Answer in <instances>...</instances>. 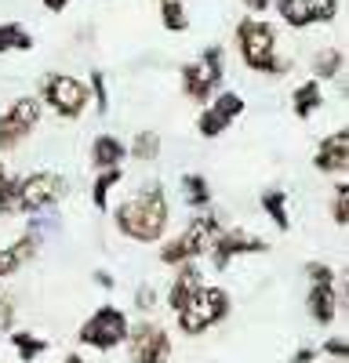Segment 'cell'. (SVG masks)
<instances>
[{
	"label": "cell",
	"mask_w": 349,
	"mask_h": 363,
	"mask_svg": "<svg viewBox=\"0 0 349 363\" xmlns=\"http://www.w3.org/2000/svg\"><path fill=\"white\" fill-rule=\"evenodd\" d=\"M174 316H179V330H182V335L196 338V335L218 327L229 316V294L222 287H215V284H200Z\"/></svg>",
	"instance_id": "cell-3"
},
{
	"label": "cell",
	"mask_w": 349,
	"mask_h": 363,
	"mask_svg": "<svg viewBox=\"0 0 349 363\" xmlns=\"http://www.w3.org/2000/svg\"><path fill=\"white\" fill-rule=\"evenodd\" d=\"M95 280H99V287H106V291L113 287V277H109V272H106V269H99V272H95Z\"/></svg>",
	"instance_id": "cell-39"
},
{
	"label": "cell",
	"mask_w": 349,
	"mask_h": 363,
	"mask_svg": "<svg viewBox=\"0 0 349 363\" xmlns=\"http://www.w3.org/2000/svg\"><path fill=\"white\" fill-rule=\"evenodd\" d=\"M320 106H324V91H320L316 80H302L295 87V95H291V109H295L299 120H309Z\"/></svg>",
	"instance_id": "cell-18"
},
{
	"label": "cell",
	"mask_w": 349,
	"mask_h": 363,
	"mask_svg": "<svg viewBox=\"0 0 349 363\" xmlns=\"http://www.w3.org/2000/svg\"><path fill=\"white\" fill-rule=\"evenodd\" d=\"M237 48H240V58L244 66L255 69V73H266V77H280L287 69V62L277 58V29L262 18H240L237 26Z\"/></svg>",
	"instance_id": "cell-2"
},
{
	"label": "cell",
	"mask_w": 349,
	"mask_h": 363,
	"mask_svg": "<svg viewBox=\"0 0 349 363\" xmlns=\"http://www.w3.org/2000/svg\"><path fill=\"white\" fill-rule=\"evenodd\" d=\"M37 247H40V236L37 233H26V236H18L15 244H11V255L18 258V265H26L29 258H37Z\"/></svg>",
	"instance_id": "cell-28"
},
{
	"label": "cell",
	"mask_w": 349,
	"mask_h": 363,
	"mask_svg": "<svg viewBox=\"0 0 349 363\" xmlns=\"http://www.w3.org/2000/svg\"><path fill=\"white\" fill-rule=\"evenodd\" d=\"M29 48H33V37H29L26 26H18V22H4V26H0V55L29 51Z\"/></svg>",
	"instance_id": "cell-23"
},
{
	"label": "cell",
	"mask_w": 349,
	"mask_h": 363,
	"mask_svg": "<svg viewBox=\"0 0 349 363\" xmlns=\"http://www.w3.org/2000/svg\"><path fill=\"white\" fill-rule=\"evenodd\" d=\"M18 211V178H8L0 186V215H15Z\"/></svg>",
	"instance_id": "cell-29"
},
{
	"label": "cell",
	"mask_w": 349,
	"mask_h": 363,
	"mask_svg": "<svg viewBox=\"0 0 349 363\" xmlns=\"http://www.w3.org/2000/svg\"><path fill=\"white\" fill-rule=\"evenodd\" d=\"M338 291H335V284H313L309 287V294H306V306H309V316H313V323H320V327H328L335 316H338Z\"/></svg>",
	"instance_id": "cell-15"
},
{
	"label": "cell",
	"mask_w": 349,
	"mask_h": 363,
	"mask_svg": "<svg viewBox=\"0 0 349 363\" xmlns=\"http://www.w3.org/2000/svg\"><path fill=\"white\" fill-rule=\"evenodd\" d=\"M121 182V167L116 171H99V178H95V186H92V203L99 207V211H106V196H109V189Z\"/></svg>",
	"instance_id": "cell-26"
},
{
	"label": "cell",
	"mask_w": 349,
	"mask_h": 363,
	"mask_svg": "<svg viewBox=\"0 0 349 363\" xmlns=\"http://www.w3.org/2000/svg\"><path fill=\"white\" fill-rule=\"evenodd\" d=\"M320 352H324V356H335L338 363H345V356H349V345H345V338H328L324 345H320Z\"/></svg>",
	"instance_id": "cell-34"
},
{
	"label": "cell",
	"mask_w": 349,
	"mask_h": 363,
	"mask_svg": "<svg viewBox=\"0 0 349 363\" xmlns=\"http://www.w3.org/2000/svg\"><path fill=\"white\" fill-rule=\"evenodd\" d=\"M313 167L320 174H342V171H349V131L345 128L331 131L328 138H320L316 153H313Z\"/></svg>",
	"instance_id": "cell-14"
},
{
	"label": "cell",
	"mask_w": 349,
	"mask_h": 363,
	"mask_svg": "<svg viewBox=\"0 0 349 363\" xmlns=\"http://www.w3.org/2000/svg\"><path fill=\"white\" fill-rule=\"evenodd\" d=\"M182 196H186L189 207L204 211V207L211 203V186H208V178H204V174H182Z\"/></svg>",
	"instance_id": "cell-22"
},
{
	"label": "cell",
	"mask_w": 349,
	"mask_h": 363,
	"mask_svg": "<svg viewBox=\"0 0 349 363\" xmlns=\"http://www.w3.org/2000/svg\"><path fill=\"white\" fill-rule=\"evenodd\" d=\"M62 363H87V359H84V356H80V352H70V356H66V359H62Z\"/></svg>",
	"instance_id": "cell-40"
},
{
	"label": "cell",
	"mask_w": 349,
	"mask_h": 363,
	"mask_svg": "<svg viewBox=\"0 0 349 363\" xmlns=\"http://www.w3.org/2000/svg\"><path fill=\"white\" fill-rule=\"evenodd\" d=\"M316 349H299V352H291V363H313Z\"/></svg>",
	"instance_id": "cell-36"
},
{
	"label": "cell",
	"mask_w": 349,
	"mask_h": 363,
	"mask_svg": "<svg viewBox=\"0 0 349 363\" xmlns=\"http://www.w3.org/2000/svg\"><path fill=\"white\" fill-rule=\"evenodd\" d=\"M277 15L291 29H309V26H328L338 15V0H273Z\"/></svg>",
	"instance_id": "cell-11"
},
{
	"label": "cell",
	"mask_w": 349,
	"mask_h": 363,
	"mask_svg": "<svg viewBox=\"0 0 349 363\" xmlns=\"http://www.w3.org/2000/svg\"><path fill=\"white\" fill-rule=\"evenodd\" d=\"M48 102L51 113H58L62 120H77L87 102H92V95H87V84H80L77 77L70 73H48L44 84H40V106Z\"/></svg>",
	"instance_id": "cell-6"
},
{
	"label": "cell",
	"mask_w": 349,
	"mask_h": 363,
	"mask_svg": "<svg viewBox=\"0 0 349 363\" xmlns=\"http://www.w3.org/2000/svg\"><path fill=\"white\" fill-rule=\"evenodd\" d=\"M11 323H15V301L8 291H0V330H11Z\"/></svg>",
	"instance_id": "cell-33"
},
{
	"label": "cell",
	"mask_w": 349,
	"mask_h": 363,
	"mask_svg": "<svg viewBox=\"0 0 349 363\" xmlns=\"http://www.w3.org/2000/svg\"><path fill=\"white\" fill-rule=\"evenodd\" d=\"M331 218H335V225H345V222H349V186H345V182H338V186H335Z\"/></svg>",
	"instance_id": "cell-27"
},
{
	"label": "cell",
	"mask_w": 349,
	"mask_h": 363,
	"mask_svg": "<svg viewBox=\"0 0 349 363\" xmlns=\"http://www.w3.org/2000/svg\"><path fill=\"white\" fill-rule=\"evenodd\" d=\"M113 218H116V229H121L128 240H135V244H157V240H164L167 218H171L164 186L160 182L142 186L135 196H128L113 211Z\"/></svg>",
	"instance_id": "cell-1"
},
{
	"label": "cell",
	"mask_w": 349,
	"mask_h": 363,
	"mask_svg": "<svg viewBox=\"0 0 349 363\" xmlns=\"http://www.w3.org/2000/svg\"><path fill=\"white\" fill-rule=\"evenodd\" d=\"M70 4H77V0H44V8H48V11H66Z\"/></svg>",
	"instance_id": "cell-37"
},
{
	"label": "cell",
	"mask_w": 349,
	"mask_h": 363,
	"mask_svg": "<svg viewBox=\"0 0 349 363\" xmlns=\"http://www.w3.org/2000/svg\"><path fill=\"white\" fill-rule=\"evenodd\" d=\"M15 269H22V265H18V258L11 255V247H0V280L11 277Z\"/></svg>",
	"instance_id": "cell-35"
},
{
	"label": "cell",
	"mask_w": 349,
	"mask_h": 363,
	"mask_svg": "<svg viewBox=\"0 0 349 363\" xmlns=\"http://www.w3.org/2000/svg\"><path fill=\"white\" fill-rule=\"evenodd\" d=\"M266 251H270L266 240H258V236H251V233H244V229H226V233H218V236L211 240V247H208L211 265H215L218 272H226L233 258H244V255H266Z\"/></svg>",
	"instance_id": "cell-12"
},
{
	"label": "cell",
	"mask_w": 349,
	"mask_h": 363,
	"mask_svg": "<svg viewBox=\"0 0 349 363\" xmlns=\"http://www.w3.org/2000/svg\"><path fill=\"white\" fill-rule=\"evenodd\" d=\"M8 182V167H4V160H0V186Z\"/></svg>",
	"instance_id": "cell-41"
},
{
	"label": "cell",
	"mask_w": 349,
	"mask_h": 363,
	"mask_svg": "<svg viewBox=\"0 0 349 363\" xmlns=\"http://www.w3.org/2000/svg\"><path fill=\"white\" fill-rule=\"evenodd\" d=\"M8 342H11V349L18 352V359H22V363H33L37 356H44V352H48V342H44V338H37V335H29V330H11Z\"/></svg>",
	"instance_id": "cell-21"
},
{
	"label": "cell",
	"mask_w": 349,
	"mask_h": 363,
	"mask_svg": "<svg viewBox=\"0 0 349 363\" xmlns=\"http://www.w3.org/2000/svg\"><path fill=\"white\" fill-rule=\"evenodd\" d=\"M40 113H44V106H40L33 95L15 99V102L8 106V113L0 116V149H18L29 135L37 131Z\"/></svg>",
	"instance_id": "cell-9"
},
{
	"label": "cell",
	"mask_w": 349,
	"mask_h": 363,
	"mask_svg": "<svg viewBox=\"0 0 349 363\" xmlns=\"http://www.w3.org/2000/svg\"><path fill=\"white\" fill-rule=\"evenodd\" d=\"M128 356H131V363H167L171 359V335L153 320L131 323L128 327Z\"/></svg>",
	"instance_id": "cell-10"
},
{
	"label": "cell",
	"mask_w": 349,
	"mask_h": 363,
	"mask_svg": "<svg viewBox=\"0 0 349 363\" xmlns=\"http://www.w3.org/2000/svg\"><path fill=\"white\" fill-rule=\"evenodd\" d=\"M244 113V99L237 95V91H218V95L211 99V106H204L200 116H196V131L204 138H218L233 120H237Z\"/></svg>",
	"instance_id": "cell-13"
},
{
	"label": "cell",
	"mask_w": 349,
	"mask_h": 363,
	"mask_svg": "<svg viewBox=\"0 0 349 363\" xmlns=\"http://www.w3.org/2000/svg\"><path fill=\"white\" fill-rule=\"evenodd\" d=\"M262 211L273 218V225L280 229V233H287L291 229V215H287V193L284 189H266L262 193Z\"/></svg>",
	"instance_id": "cell-20"
},
{
	"label": "cell",
	"mask_w": 349,
	"mask_h": 363,
	"mask_svg": "<svg viewBox=\"0 0 349 363\" xmlns=\"http://www.w3.org/2000/svg\"><path fill=\"white\" fill-rule=\"evenodd\" d=\"M226 66H222V48H208L196 62L182 66V95L193 102H211V91L222 84Z\"/></svg>",
	"instance_id": "cell-7"
},
{
	"label": "cell",
	"mask_w": 349,
	"mask_h": 363,
	"mask_svg": "<svg viewBox=\"0 0 349 363\" xmlns=\"http://www.w3.org/2000/svg\"><path fill=\"white\" fill-rule=\"evenodd\" d=\"M87 95H95L99 113L109 109V91H106V77H102V73H92V87H87Z\"/></svg>",
	"instance_id": "cell-31"
},
{
	"label": "cell",
	"mask_w": 349,
	"mask_h": 363,
	"mask_svg": "<svg viewBox=\"0 0 349 363\" xmlns=\"http://www.w3.org/2000/svg\"><path fill=\"white\" fill-rule=\"evenodd\" d=\"M342 66H345L342 48H324V51H316V58H313V80H316V84H320V80H331V77L342 73Z\"/></svg>",
	"instance_id": "cell-19"
},
{
	"label": "cell",
	"mask_w": 349,
	"mask_h": 363,
	"mask_svg": "<svg viewBox=\"0 0 349 363\" xmlns=\"http://www.w3.org/2000/svg\"><path fill=\"white\" fill-rule=\"evenodd\" d=\"M160 22L167 33H186L189 18H186V0H160Z\"/></svg>",
	"instance_id": "cell-24"
},
{
	"label": "cell",
	"mask_w": 349,
	"mask_h": 363,
	"mask_svg": "<svg viewBox=\"0 0 349 363\" xmlns=\"http://www.w3.org/2000/svg\"><path fill=\"white\" fill-rule=\"evenodd\" d=\"M62 196H66V178L58 171H37L18 182V211H26V215H40Z\"/></svg>",
	"instance_id": "cell-8"
},
{
	"label": "cell",
	"mask_w": 349,
	"mask_h": 363,
	"mask_svg": "<svg viewBox=\"0 0 349 363\" xmlns=\"http://www.w3.org/2000/svg\"><path fill=\"white\" fill-rule=\"evenodd\" d=\"M302 272L309 277V284H335V269L324 265V262H306Z\"/></svg>",
	"instance_id": "cell-30"
},
{
	"label": "cell",
	"mask_w": 349,
	"mask_h": 363,
	"mask_svg": "<svg viewBox=\"0 0 349 363\" xmlns=\"http://www.w3.org/2000/svg\"><path fill=\"white\" fill-rule=\"evenodd\" d=\"M270 4H273V0H244L248 11H270Z\"/></svg>",
	"instance_id": "cell-38"
},
{
	"label": "cell",
	"mask_w": 349,
	"mask_h": 363,
	"mask_svg": "<svg viewBox=\"0 0 349 363\" xmlns=\"http://www.w3.org/2000/svg\"><path fill=\"white\" fill-rule=\"evenodd\" d=\"M128 327H131V320L124 316V309H116V306H99L92 316L80 323L77 342H80L84 349L109 352V349H116V345L128 342Z\"/></svg>",
	"instance_id": "cell-4"
},
{
	"label": "cell",
	"mask_w": 349,
	"mask_h": 363,
	"mask_svg": "<svg viewBox=\"0 0 349 363\" xmlns=\"http://www.w3.org/2000/svg\"><path fill=\"white\" fill-rule=\"evenodd\" d=\"M157 306V291H153V284H142L138 291H135V309L138 313H150Z\"/></svg>",
	"instance_id": "cell-32"
},
{
	"label": "cell",
	"mask_w": 349,
	"mask_h": 363,
	"mask_svg": "<svg viewBox=\"0 0 349 363\" xmlns=\"http://www.w3.org/2000/svg\"><path fill=\"white\" fill-rule=\"evenodd\" d=\"M204 280H200V269H196V262H186V265H179L174 269V280H171V287H167V309L171 313H179L186 301H189V294L200 287Z\"/></svg>",
	"instance_id": "cell-16"
},
{
	"label": "cell",
	"mask_w": 349,
	"mask_h": 363,
	"mask_svg": "<svg viewBox=\"0 0 349 363\" xmlns=\"http://www.w3.org/2000/svg\"><path fill=\"white\" fill-rule=\"evenodd\" d=\"M222 229H218V218L215 215H196L186 229H182V236H174V240H167V244L160 247V262L164 265H186V262H196L204 251L211 247V240L218 236Z\"/></svg>",
	"instance_id": "cell-5"
},
{
	"label": "cell",
	"mask_w": 349,
	"mask_h": 363,
	"mask_svg": "<svg viewBox=\"0 0 349 363\" xmlns=\"http://www.w3.org/2000/svg\"><path fill=\"white\" fill-rule=\"evenodd\" d=\"M128 153H131L135 160H157V157H160V135H157V131H138V135L131 138Z\"/></svg>",
	"instance_id": "cell-25"
},
{
	"label": "cell",
	"mask_w": 349,
	"mask_h": 363,
	"mask_svg": "<svg viewBox=\"0 0 349 363\" xmlns=\"http://www.w3.org/2000/svg\"><path fill=\"white\" fill-rule=\"evenodd\" d=\"M124 157H128V149H124V142L116 135H99L92 142V164L99 171H116L124 164Z\"/></svg>",
	"instance_id": "cell-17"
}]
</instances>
